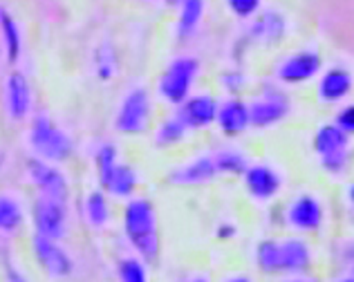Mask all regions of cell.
<instances>
[{"mask_svg":"<svg viewBox=\"0 0 354 282\" xmlns=\"http://www.w3.org/2000/svg\"><path fill=\"white\" fill-rule=\"evenodd\" d=\"M287 282H316V280H287Z\"/></svg>","mask_w":354,"mask_h":282,"instance_id":"38","label":"cell"},{"mask_svg":"<svg viewBox=\"0 0 354 282\" xmlns=\"http://www.w3.org/2000/svg\"><path fill=\"white\" fill-rule=\"evenodd\" d=\"M348 200H350V204H354V184L348 188Z\"/></svg>","mask_w":354,"mask_h":282,"instance_id":"36","label":"cell"},{"mask_svg":"<svg viewBox=\"0 0 354 282\" xmlns=\"http://www.w3.org/2000/svg\"><path fill=\"white\" fill-rule=\"evenodd\" d=\"M97 72L101 79H113L117 74V61H115V54L113 50L106 45L104 50L97 54Z\"/></svg>","mask_w":354,"mask_h":282,"instance_id":"30","label":"cell"},{"mask_svg":"<svg viewBox=\"0 0 354 282\" xmlns=\"http://www.w3.org/2000/svg\"><path fill=\"white\" fill-rule=\"evenodd\" d=\"M27 141H30V148H32L34 157L43 159V162L57 164V166L68 162L74 153L72 137L65 133L61 126L54 124L52 117L45 115V112L34 117Z\"/></svg>","mask_w":354,"mask_h":282,"instance_id":"2","label":"cell"},{"mask_svg":"<svg viewBox=\"0 0 354 282\" xmlns=\"http://www.w3.org/2000/svg\"><path fill=\"white\" fill-rule=\"evenodd\" d=\"M25 211L23 204L14 195H0V233L12 235L23 227Z\"/></svg>","mask_w":354,"mask_h":282,"instance_id":"23","label":"cell"},{"mask_svg":"<svg viewBox=\"0 0 354 282\" xmlns=\"http://www.w3.org/2000/svg\"><path fill=\"white\" fill-rule=\"evenodd\" d=\"M220 238H231V235H234V229L231 227H220Z\"/></svg>","mask_w":354,"mask_h":282,"instance_id":"34","label":"cell"},{"mask_svg":"<svg viewBox=\"0 0 354 282\" xmlns=\"http://www.w3.org/2000/svg\"><path fill=\"white\" fill-rule=\"evenodd\" d=\"M218 128L227 137H238L251 126L249 119V103L242 99H227L218 106V117H216Z\"/></svg>","mask_w":354,"mask_h":282,"instance_id":"16","label":"cell"},{"mask_svg":"<svg viewBox=\"0 0 354 282\" xmlns=\"http://www.w3.org/2000/svg\"><path fill=\"white\" fill-rule=\"evenodd\" d=\"M337 126L343 130V133L354 135V103L343 108L339 115H337Z\"/></svg>","mask_w":354,"mask_h":282,"instance_id":"32","label":"cell"},{"mask_svg":"<svg viewBox=\"0 0 354 282\" xmlns=\"http://www.w3.org/2000/svg\"><path fill=\"white\" fill-rule=\"evenodd\" d=\"M263 0H227V7L231 9V14L238 18H251L260 12Z\"/></svg>","mask_w":354,"mask_h":282,"instance_id":"31","label":"cell"},{"mask_svg":"<svg viewBox=\"0 0 354 282\" xmlns=\"http://www.w3.org/2000/svg\"><path fill=\"white\" fill-rule=\"evenodd\" d=\"M83 215L92 229H104L110 220V206L104 191H92L83 202Z\"/></svg>","mask_w":354,"mask_h":282,"instance_id":"24","label":"cell"},{"mask_svg":"<svg viewBox=\"0 0 354 282\" xmlns=\"http://www.w3.org/2000/svg\"><path fill=\"white\" fill-rule=\"evenodd\" d=\"M191 282H209V280L207 278H193Z\"/></svg>","mask_w":354,"mask_h":282,"instance_id":"37","label":"cell"},{"mask_svg":"<svg viewBox=\"0 0 354 282\" xmlns=\"http://www.w3.org/2000/svg\"><path fill=\"white\" fill-rule=\"evenodd\" d=\"M27 177H30V182L43 197H50V200L68 204L70 184H68V177L57 168V164L43 162V159L34 157L27 162Z\"/></svg>","mask_w":354,"mask_h":282,"instance_id":"6","label":"cell"},{"mask_svg":"<svg viewBox=\"0 0 354 282\" xmlns=\"http://www.w3.org/2000/svg\"><path fill=\"white\" fill-rule=\"evenodd\" d=\"M0 36H3V45L7 52L9 63H18L23 52V39H21V27L14 21L12 14H7L5 9H0Z\"/></svg>","mask_w":354,"mask_h":282,"instance_id":"21","label":"cell"},{"mask_svg":"<svg viewBox=\"0 0 354 282\" xmlns=\"http://www.w3.org/2000/svg\"><path fill=\"white\" fill-rule=\"evenodd\" d=\"M256 265L267 276L283 274V251L278 240H263L256 247Z\"/></svg>","mask_w":354,"mask_h":282,"instance_id":"22","label":"cell"},{"mask_svg":"<svg viewBox=\"0 0 354 282\" xmlns=\"http://www.w3.org/2000/svg\"><path fill=\"white\" fill-rule=\"evenodd\" d=\"M204 16V0H180V21H177V32L182 39L191 36Z\"/></svg>","mask_w":354,"mask_h":282,"instance_id":"25","label":"cell"},{"mask_svg":"<svg viewBox=\"0 0 354 282\" xmlns=\"http://www.w3.org/2000/svg\"><path fill=\"white\" fill-rule=\"evenodd\" d=\"M321 54L319 52H312V50H303V52H296L292 56L281 63L278 68V79L287 86H298V83H305L314 79L316 74L321 72Z\"/></svg>","mask_w":354,"mask_h":282,"instance_id":"11","label":"cell"},{"mask_svg":"<svg viewBox=\"0 0 354 282\" xmlns=\"http://www.w3.org/2000/svg\"><path fill=\"white\" fill-rule=\"evenodd\" d=\"M65 206L68 204H61L57 200H50V197L41 195L34 202V211H32L36 233L61 242L68 235V211H65Z\"/></svg>","mask_w":354,"mask_h":282,"instance_id":"8","label":"cell"},{"mask_svg":"<svg viewBox=\"0 0 354 282\" xmlns=\"http://www.w3.org/2000/svg\"><path fill=\"white\" fill-rule=\"evenodd\" d=\"M314 153L319 155L323 171L339 175L350 162V135L343 133L337 124H325L314 135Z\"/></svg>","mask_w":354,"mask_h":282,"instance_id":"4","label":"cell"},{"mask_svg":"<svg viewBox=\"0 0 354 282\" xmlns=\"http://www.w3.org/2000/svg\"><path fill=\"white\" fill-rule=\"evenodd\" d=\"M200 74V61L193 56H177L162 72L157 92L171 106H182L191 97V88Z\"/></svg>","mask_w":354,"mask_h":282,"instance_id":"3","label":"cell"},{"mask_svg":"<svg viewBox=\"0 0 354 282\" xmlns=\"http://www.w3.org/2000/svg\"><path fill=\"white\" fill-rule=\"evenodd\" d=\"M285 34V18L278 12H263L256 16L254 27H251V36L254 41L263 43V45H272L278 43Z\"/></svg>","mask_w":354,"mask_h":282,"instance_id":"20","label":"cell"},{"mask_svg":"<svg viewBox=\"0 0 354 282\" xmlns=\"http://www.w3.org/2000/svg\"><path fill=\"white\" fill-rule=\"evenodd\" d=\"M242 177H245V186H247L249 195L258 202L274 200V197L278 195V191H281V186H283L281 173H276L274 168L267 166V164L249 166Z\"/></svg>","mask_w":354,"mask_h":282,"instance_id":"14","label":"cell"},{"mask_svg":"<svg viewBox=\"0 0 354 282\" xmlns=\"http://www.w3.org/2000/svg\"><path fill=\"white\" fill-rule=\"evenodd\" d=\"M99 182H101V188H104V193L113 195V197H121V200H128V197H133L137 191L139 175L133 166L117 162L108 173L99 175Z\"/></svg>","mask_w":354,"mask_h":282,"instance_id":"17","label":"cell"},{"mask_svg":"<svg viewBox=\"0 0 354 282\" xmlns=\"http://www.w3.org/2000/svg\"><path fill=\"white\" fill-rule=\"evenodd\" d=\"M290 115V99L281 92L267 90L263 97L249 103V119L254 128H272Z\"/></svg>","mask_w":354,"mask_h":282,"instance_id":"9","label":"cell"},{"mask_svg":"<svg viewBox=\"0 0 354 282\" xmlns=\"http://www.w3.org/2000/svg\"><path fill=\"white\" fill-rule=\"evenodd\" d=\"M153 101L146 88H133L119 103L115 130L121 135H142L151 126Z\"/></svg>","mask_w":354,"mask_h":282,"instance_id":"5","label":"cell"},{"mask_svg":"<svg viewBox=\"0 0 354 282\" xmlns=\"http://www.w3.org/2000/svg\"><path fill=\"white\" fill-rule=\"evenodd\" d=\"M341 282H354V278H343Z\"/></svg>","mask_w":354,"mask_h":282,"instance_id":"39","label":"cell"},{"mask_svg":"<svg viewBox=\"0 0 354 282\" xmlns=\"http://www.w3.org/2000/svg\"><path fill=\"white\" fill-rule=\"evenodd\" d=\"M218 166L220 175H245L247 171V157L238 153V150H220V153L213 155Z\"/></svg>","mask_w":354,"mask_h":282,"instance_id":"27","label":"cell"},{"mask_svg":"<svg viewBox=\"0 0 354 282\" xmlns=\"http://www.w3.org/2000/svg\"><path fill=\"white\" fill-rule=\"evenodd\" d=\"M32 249H34L36 262H39L41 269L52 280H63V278L72 276L74 262L70 258V253L61 247L59 240H52V238H45V235L34 233Z\"/></svg>","mask_w":354,"mask_h":282,"instance_id":"7","label":"cell"},{"mask_svg":"<svg viewBox=\"0 0 354 282\" xmlns=\"http://www.w3.org/2000/svg\"><path fill=\"white\" fill-rule=\"evenodd\" d=\"M119 162V150L113 144H104L95 155V164H97V175L108 173L110 168Z\"/></svg>","mask_w":354,"mask_h":282,"instance_id":"29","label":"cell"},{"mask_svg":"<svg viewBox=\"0 0 354 282\" xmlns=\"http://www.w3.org/2000/svg\"><path fill=\"white\" fill-rule=\"evenodd\" d=\"M220 103L211 94H195L189 97L182 106H177L175 115L182 119V124L189 130H204L216 124Z\"/></svg>","mask_w":354,"mask_h":282,"instance_id":"10","label":"cell"},{"mask_svg":"<svg viewBox=\"0 0 354 282\" xmlns=\"http://www.w3.org/2000/svg\"><path fill=\"white\" fill-rule=\"evenodd\" d=\"M283 251V274H305L312 267V249L301 238H290L281 242Z\"/></svg>","mask_w":354,"mask_h":282,"instance_id":"19","label":"cell"},{"mask_svg":"<svg viewBox=\"0 0 354 282\" xmlns=\"http://www.w3.org/2000/svg\"><path fill=\"white\" fill-rule=\"evenodd\" d=\"M352 74L343 68H332L319 81V99L323 103H339L352 92Z\"/></svg>","mask_w":354,"mask_h":282,"instance_id":"18","label":"cell"},{"mask_svg":"<svg viewBox=\"0 0 354 282\" xmlns=\"http://www.w3.org/2000/svg\"><path fill=\"white\" fill-rule=\"evenodd\" d=\"M5 278H7V282H30L27 280L21 271H18L16 267H7V274H5Z\"/></svg>","mask_w":354,"mask_h":282,"instance_id":"33","label":"cell"},{"mask_svg":"<svg viewBox=\"0 0 354 282\" xmlns=\"http://www.w3.org/2000/svg\"><path fill=\"white\" fill-rule=\"evenodd\" d=\"M222 282H251V278H247V276H231V278L222 280Z\"/></svg>","mask_w":354,"mask_h":282,"instance_id":"35","label":"cell"},{"mask_svg":"<svg viewBox=\"0 0 354 282\" xmlns=\"http://www.w3.org/2000/svg\"><path fill=\"white\" fill-rule=\"evenodd\" d=\"M218 166L213 155H200L193 157L189 162H184L182 166H177L175 171H171L169 182L175 186H200V184H209L216 180Z\"/></svg>","mask_w":354,"mask_h":282,"instance_id":"13","label":"cell"},{"mask_svg":"<svg viewBox=\"0 0 354 282\" xmlns=\"http://www.w3.org/2000/svg\"><path fill=\"white\" fill-rule=\"evenodd\" d=\"M186 133H189V128H186L182 124L180 117H171L162 121V126L155 130V146L157 148H171L175 144H180V141L186 137Z\"/></svg>","mask_w":354,"mask_h":282,"instance_id":"26","label":"cell"},{"mask_svg":"<svg viewBox=\"0 0 354 282\" xmlns=\"http://www.w3.org/2000/svg\"><path fill=\"white\" fill-rule=\"evenodd\" d=\"M119 282H151L148 280V269L142 258H124L117 267Z\"/></svg>","mask_w":354,"mask_h":282,"instance_id":"28","label":"cell"},{"mask_svg":"<svg viewBox=\"0 0 354 282\" xmlns=\"http://www.w3.org/2000/svg\"><path fill=\"white\" fill-rule=\"evenodd\" d=\"M287 222L296 231H316L323 224V206L314 195H301L287 209Z\"/></svg>","mask_w":354,"mask_h":282,"instance_id":"15","label":"cell"},{"mask_svg":"<svg viewBox=\"0 0 354 282\" xmlns=\"http://www.w3.org/2000/svg\"><path fill=\"white\" fill-rule=\"evenodd\" d=\"M5 110L12 121H23L32 112V88L23 72H9L5 79Z\"/></svg>","mask_w":354,"mask_h":282,"instance_id":"12","label":"cell"},{"mask_svg":"<svg viewBox=\"0 0 354 282\" xmlns=\"http://www.w3.org/2000/svg\"><path fill=\"white\" fill-rule=\"evenodd\" d=\"M124 231L128 242L133 244L137 256L146 265L160 258V224H157V211L151 200L135 197L126 204L124 211Z\"/></svg>","mask_w":354,"mask_h":282,"instance_id":"1","label":"cell"}]
</instances>
